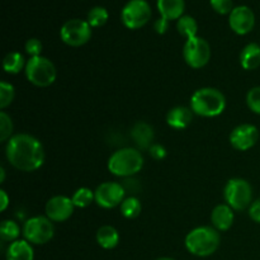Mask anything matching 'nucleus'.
Wrapping results in <instances>:
<instances>
[{"label": "nucleus", "mask_w": 260, "mask_h": 260, "mask_svg": "<svg viewBox=\"0 0 260 260\" xmlns=\"http://www.w3.org/2000/svg\"><path fill=\"white\" fill-rule=\"evenodd\" d=\"M5 155L12 167L20 172H35L45 162V150L35 136L18 134L8 140Z\"/></svg>", "instance_id": "nucleus-1"}, {"label": "nucleus", "mask_w": 260, "mask_h": 260, "mask_svg": "<svg viewBox=\"0 0 260 260\" xmlns=\"http://www.w3.org/2000/svg\"><path fill=\"white\" fill-rule=\"evenodd\" d=\"M220 234L215 228L201 226L193 229L185 236V248L192 255L206 258L212 255L220 246Z\"/></svg>", "instance_id": "nucleus-2"}, {"label": "nucleus", "mask_w": 260, "mask_h": 260, "mask_svg": "<svg viewBox=\"0 0 260 260\" xmlns=\"http://www.w3.org/2000/svg\"><path fill=\"white\" fill-rule=\"evenodd\" d=\"M226 98L218 89H198L190 98V109L201 117H217L225 111Z\"/></svg>", "instance_id": "nucleus-3"}, {"label": "nucleus", "mask_w": 260, "mask_h": 260, "mask_svg": "<svg viewBox=\"0 0 260 260\" xmlns=\"http://www.w3.org/2000/svg\"><path fill=\"white\" fill-rule=\"evenodd\" d=\"M144 167L142 154L132 147L117 150L108 160V170L116 177L128 178L137 174Z\"/></svg>", "instance_id": "nucleus-4"}, {"label": "nucleus", "mask_w": 260, "mask_h": 260, "mask_svg": "<svg viewBox=\"0 0 260 260\" xmlns=\"http://www.w3.org/2000/svg\"><path fill=\"white\" fill-rule=\"evenodd\" d=\"M24 71L28 81L41 88H46L55 83L56 75H57L52 61L43 56L30 57L27 61Z\"/></svg>", "instance_id": "nucleus-5"}, {"label": "nucleus", "mask_w": 260, "mask_h": 260, "mask_svg": "<svg viewBox=\"0 0 260 260\" xmlns=\"http://www.w3.org/2000/svg\"><path fill=\"white\" fill-rule=\"evenodd\" d=\"M55 235V226L47 216H35L25 221L23 226L24 240L35 245H43L52 240Z\"/></svg>", "instance_id": "nucleus-6"}, {"label": "nucleus", "mask_w": 260, "mask_h": 260, "mask_svg": "<svg viewBox=\"0 0 260 260\" xmlns=\"http://www.w3.org/2000/svg\"><path fill=\"white\" fill-rule=\"evenodd\" d=\"M223 197L233 210L244 211L251 205L253 190L245 179L234 178L226 183Z\"/></svg>", "instance_id": "nucleus-7"}, {"label": "nucleus", "mask_w": 260, "mask_h": 260, "mask_svg": "<svg viewBox=\"0 0 260 260\" xmlns=\"http://www.w3.org/2000/svg\"><path fill=\"white\" fill-rule=\"evenodd\" d=\"M121 19L128 29H140L151 19V7L146 0H129L122 9Z\"/></svg>", "instance_id": "nucleus-8"}, {"label": "nucleus", "mask_w": 260, "mask_h": 260, "mask_svg": "<svg viewBox=\"0 0 260 260\" xmlns=\"http://www.w3.org/2000/svg\"><path fill=\"white\" fill-rule=\"evenodd\" d=\"M183 57L193 69H202L211 58V47L202 37H193L185 41L183 47Z\"/></svg>", "instance_id": "nucleus-9"}, {"label": "nucleus", "mask_w": 260, "mask_h": 260, "mask_svg": "<svg viewBox=\"0 0 260 260\" xmlns=\"http://www.w3.org/2000/svg\"><path fill=\"white\" fill-rule=\"evenodd\" d=\"M60 37L71 47H80L91 38V27L86 20L70 19L61 27Z\"/></svg>", "instance_id": "nucleus-10"}, {"label": "nucleus", "mask_w": 260, "mask_h": 260, "mask_svg": "<svg viewBox=\"0 0 260 260\" xmlns=\"http://www.w3.org/2000/svg\"><path fill=\"white\" fill-rule=\"evenodd\" d=\"M126 189L122 184L114 182H106L98 185L94 190V198L99 207L102 208H114L122 205L124 201Z\"/></svg>", "instance_id": "nucleus-11"}, {"label": "nucleus", "mask_w": 260, "mask_h": 260, "mask_svg": "<svg viewBox=\"0 0 260 260\" xmlns=\"http://www.w3.org/2000/svg\"><path fill=\"white\" fill-rule=\"evenodd\" d=\"M229 24L236 35L245 36L254 29L255 14L246 5H239L229 15Z\"/></svg>", "instance_id": "nucleus-12"}, {"label": "nucleus", "mask_w": 260, "mask_h": 260, "mask_svg": "<svg viewBox=\"0 0 260 260\" xmlns=\"http://www.w3.org/2000/svg\"><path fill=\"white\" fill-rule=\"evenodd\" d=\"M259 131L254 124L244 123L235 127L230 134V144L239 151H246L256 144Z\"/></svg>", "instance_id": "nucleus-13"}, {"label": "nucleus", "mask_w": 260, "mask_h": 260, "mask_svg": "<svg viewBox=\"0 0 260 260\" xmlns=\"http://www.w3.org/2000/svg\"><path fill=\"white\" fill-rule=\"evenodd\" d=\"M73 200L66 196H56L46 203V216L53 222H63L74 213Z\"/></svg>", "instance_id": "nucleus-14"}, {"label": "nucleus", "mask_w": 260, "mask_h": 260, "mask_svg": "<svg viewBox=\"0 0 260 260\" xmlns=\"http://www.w3.org/2000/svg\"><path fill=\"white\" fill-rule=\"evenodd\" d=\"M193 119V111L188 107L178 106L170 109L167 114V123L174 129H184Z\"/></svg>", "instance_id": "nucleus-15"}, {"label": "nucleus", "mask_w": 260, "mask_h": 260, "mask_svg": "<svg viewBox=\"0 0 260 260\" xmlns=\"http://www.w3.org/2000/svg\"><path fill=\"white\" fill-rule=\"evenodd\" d=\"M211 221L217 231H228L234 223V210L229 205H218L211 213Z\"/></svg>", "instance_id": "nucleus-16"}, {"label": "nucleus", "mask_w": 260, "mask_h": 260, "mask_svg": "<svg viewBox=\"0 0 260 260\" xmlns=\"http://www.w3.org/2000/svg\"><path fill=\"white\" fill-rule=\"evenodd\" d=\"M131 136L135 144L141 150L150 149L154 140V128L146 122H137L131 129Z\"/></svg>", "instance_id": "nucleus-17"}, {"label": "nucleus", "mask_w": 260, "mask_h": 260, "mask_svg": "<svg viewBox=\"0 0 260 260\" xmlns=\"http://www.w3.org/2000/svg\"><path fill=\"white\" fill-rule=\"evenodd\" d=\"M156 5L160 15L168 20H178L184 15V0H157Z\"/></svg>", "instance_id": "nucleus-18"}, {"label": "nucleus", "mask_w": 260, "mask_h": 260, "mask_svg": "<svg viewBox=\"0 0 260 260\" xmlns=\"http://www.w3.org/2000/svg\"><path fill=\"white\" fill-rule=\"evenodd\" d=\"M5 258L7 260H33L35 251L27 240H15L8 246Z\"/></svg>", "instance_id": "nucleus-19"}, {"label": "nucleus", "mask_w": 260, "mask_h": 260, "mask_svg": "<svg viewBox=\"0 0 260 260\" xmlns=\"http://www.w3.org/2000/svg\"><path fill=\"white\" fill-rule=\"evenodd\" d=\"M240 65L245 70H255L260 66V46L258 43H249L240 53Z\"/></svg>", "instance_id": "nucleus-20"}, {"label": "nucleus", "mask_w": 260, "mask_h": 260, "mask_svg": "<svg viewBox=\"0 0 260 260\" xmlns=\"http://www.w3.org/2000/svg\"><path fill=\"white\" fill-rule=\"evenodd\" d=\"M96 243L101 248L106 249V250H111L114 249L119 243V234L113 226H102L98 231H96Z\"/></svg>", "instance_id": "nucleus-21"}, {"label": "nucleus", "mask_w": 260, "mask_h": 260, "mask_svg": "<svg viewBox=\"0 0 260 260\" xmlns=\"http://www.w3.org/2000/svg\"><path fill=\"white\" fill-rule=\"evenodd\" d=\"M177 29L179 32V35H182L183 37H185L187 40L193 37H197L198 32V24L197 20L194 19L190 15H183L178 19L177 22Z\"/></svg>", "instance_id": "nucleus-22"}, {"label": "nucleus", "mask_w": 260, "mask_h": 260, "mask_svg": "<svg viewBox=\"0 0 260 260\" xmlns=\"http://www.w3.org/2000/svg\"><path fill=\"white\" fill-rule=\"evenodd\" d=\"M27 63L24 62V57L19 52H10L3 60V69L8 74H18L25 69Z\"/></svg>", "instance_id": "nucleus-23"}, {"label": "nucleus", "mask_w": 260, "mask_h": 260, "mask_svg": "<svg viewBox=\"0 0 260 260\" xmlns=\"http://www.w3.org/2000/svg\"><path fill=\"white\" fill-rule=\"evenodd\" d=\"M20 235V229L18 226L17 222L12 220H4L2 222V226H0V238H2L3 241H9V243H13V241L18 240Z\"/></svg>", "instance_id": "nucleus-24"}, {"label": "nucleus", "mask_w": 260, "mask_h": 260, "mask_svg": "<svg viewBox=\"0 0 260 260\" xmlns=\"http://www.w3.org/2000/svg\"><path fill=\"white\" fill-rule=\"evenodd\" d=\"M141 202L136 197L124 198L121 205V213L126 218H136L141 213Z\"/></svg>", "instance_id": "nucleus-25"}, {"label": "nucleus", "mask_w": 260, "mask_h": 260, "mask_svg": "<svg viewBox=\"0 0 260 260\" xmlns=\"http://www.w3.org/2000/svg\"><path fill=\"white\" fill-rule=\"evenodd\" d=\"M109 14L106 8L103 7H94L89 10L86 22L90 24L91 28H98L106 24L108 22Z\"/></svg>", "instance_id": "nucleus-26"}, {"label": "nucleus", "mask_w": 260, "mask_h": 260, "mask_svg": "<svg viewBox=\"0 0 260 260\" xmlns=\"http://www.w3.org/2000/svg\"><path fill=\"white\" fill-rule=\"evenodd\" d=\"M71 200H73V203L75 207L85 208L88 207V206H90L91 202L95 201V198H94V192H91V189H89V188H85V187H81L74 193Z\"/></svg>", "instance_id": "nucleus-27"}, {"label": "nucleus", "mask_w": 260, "mask_h": 260, "mask_svg": "<svg viewBox=\"0 0 260 260\" xmlns=\"http://www.w3.org/2000/svg\"><path fill=\"white\" fill-rule=\"evenodd\" d=\"M15 95L14 86L12 84L7 83V81H2L0 83V108L4 109L13 102Z\"/></svg>", "instance_id": "nucleus-28"}, {"label": "nucleus", "mask_w": 260, "mask_h": 260, "mask_svg": "<svg viewBox=\"0 0 260 260\" xmlns=\"http://www.w3.org/2000/svg\"><path fill=\"white\" fill-rule=\"evenodd\" d=\"M13 132L12 118L5 113L4 111L0 112V141L4 142L10 139Z\"/></svg>", "instance_id": "nucleus-29"}, {"label": "nucleus", "mask_w": 260, "mask_h": 260, "mask_svg": "<svg viewBox=\"0 0 260 260\" xmlns=\"http://www.w3.org/2000/svg\"><path fill=\"white\" fill-rule=\"evenodd\" d=\"M246 104L251 112L260 114V86H254L248 91Z\"/></svg>", "instance_id": "nucleus-30"}, {"label": "nucleus", "mask_w": 260, "mask_h": 260, "mask_svg": "<svg viewBox=\"0 0 260 260\" xmlns=\"http://www.w3.org/2000/svg\"><path fill=\"white\" fill-rule=\"evenodd\" d=\"M210 4L212 9L221 15H230V13L235 8L233 0H210Z\"/></svg>", "instance_id": "nucleus-31"}, {"label": "nucleus", "mask_w": 260, "mask_h": 260, "mask_svg": "<svg viewBox=\"0 0 260 260\" xmlns=\"http://www.w3.org/2000/svg\"><path fill=\"white\" fill-rule=\"evenodd\" d=\"M42 42L37 38H29L25 42V52L30 56V57H36V56H41L42 52Z\"/></svg>", "instance_id": "nucleus-32"}, {"label": "nucleus", "mask_w": 260, "mask_h": 260, "mask_svg": "<svg viewBox=\"0 0 260 260\" xmlns=\"http://www.w3.org/2000/svg\"><path fill=\"white\" fill-rule=\"evenodd\" d=\"M149 154L152 159L159 161V160L165 159V156H167V149L164 146H161L160 144H154L149 149Z\"/></svg>", "instance_id": "nucleus-33"}, {"label": "nucleus", "mask_w": 260, "mask_h": 260, "mask_svg": "<svg viewBox=\"0 0 260 260\" xmlns=\"http://www.w3.org/2000/svg\"><path fill=\"white\" fill-rule=\"evenodd\" d=\"M249 216L254 222L260 223V198L259 200L254 201L249 208Z\"/></svg>", "instance_id": "nucleus-34"}, {"label": "nucleus", "mask_w": 260, "mask_h": 260, "mask_svg": "<svg viewBox=\"0 0 260 260\" xmlns=\"http://www.w3.org/2000/svg\"><path fill=\"white\" fill-rule=\"evenodd\" d=\"M154 28H155V30H156V33H159V35H165V33H167V30L169 29V20L165 19V18H162V17H160L159 19L155 22Z\"/></svg>", "instance_id": "nucleus-35"}, {"label": "nucleus", "mask_w": 260, "mask_h": 260, "mask_svg": "<svg viewBox=\"0 0 260 260\" xmlns=\"http://www.w3.org/2000/svg\"><path fill=\"white\" fill-rule=\"evenodd\" d=\"M8 206H9V197H8V194L5 193V190L2 189L0 190V211L4 212V211L7 210Z\"/></svg>", "instance_id": "nucleus-36"}, {"label": "nucleus", "mask_w": 260, "mask_h": 260, "mask_svg": "<svg viewBox=\"0 0 260 260\" xmlns=\"http://www.w3.org/2000/svg\"><path fill=\"white\" fill-rule=\"evenodd\" d=\"M5 182V170L4 168H0V183Z\"/></svg>", "instance_id": "nucleus-37"}, {"label": "nucleus", "mask_w": 260, "mask_h": 260, "mask_svg": "<svg viewBox=\"0 0 260 260\" xmlns=\"http://www.w3.org/2000/svg\"><path fill=\"white\" fill-rule=\"evenodd\" d=\"M155 260H175V259L168 258V256H164V258H157V259H155Z\"/></svg>", "instance_id": "nucleus-38"}]
</instances>
